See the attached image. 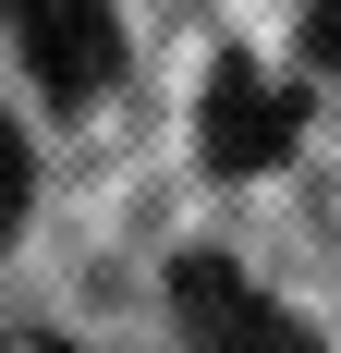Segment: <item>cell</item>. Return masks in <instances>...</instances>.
<instances>
[{
  "mask_svg": "<svg viewBox=\"0 0 341 353\" xmlns=\"http://www.w3.org/2000/svg\"><path fill=\"white\" fill-rule=\"evenodd\" d=\"M0 25H12V49H25V73L49 98H98L110 61H122L110 0H0Z\"/></svg>",
  "mask_w": 341,
  "mask_h": 353,
  "instance_id": "6da1fadb",
  "label": "cell"
},
{
  "mask_svg": "<svg viewBox=\"0 0 341 353\" xmlns=\"http://www.w3.org/2000/svg\"><path fill=\"white\" fill-rule=\"evenodd\" d=\"M170 305H183V341L195 353H305V329L280 317L232 256H183L170 268Z\"/></svg>",
  "mask_w": 341,
  "mask_h": 353,
  "instance_id": "7a4b0ae2",
  "label": "cell"
},
{
  "mask_svg": "<svg viewBox=\"0 0 341 353\" xmlns=\"http://www.w3.org/2000/svg\"><path fill=\"white\" fill-rule=\"evenodd\" d=\"M195 146H207V171H280L293 159V98L256 61H220L195 98Z\"/></svg>",
  "mask_w": 341,
  "mask_h": 353,
  "instance_id": "3957f363",
  "label": "cell"
},
{
  "mask_svg": "<svg viewBox=\"0 0 341 353\" xmlns=\"http://www.w3.org/2000/svg\"><path fill=\"white\" fill-rule=\"evenodd\" d=\"M25 195H37V159H25V134L0 122V244H12V219H25Z\"/></svg>",
  "mask_w": 341,
  "mask_h": 353,
  "instance_id": "277c9868",
  "label": "cell"
},
{
  "mask_svg": "<svg viewBox=\"0 0 341 353\" xmlns=\"http://www.w3.org/2000/svg\"><path fill=\"white\" fill-rule=\"evenodd\" d=\"M305 49H317V73L341 85V0H317V25H305Z\"/></svg>",
  "mask_w": 341,
  "mask_h": 353,
  "instance_id": "5b68a950",
  "label": "cell"
},
{
  "mask_svg": "<svg viewBox=\"0 0 341 353\" xmlns=\"http://www.w3.org/2000/svg\"><path fill=\"white\" fill-rule=\"evenodd\" d=\"M0 353H73V341H49V329H0Z\"/></svg>",
  "mask_w": 341,
  "mask_h": 353,
  "instance_id": "8992f818",
  "label": "cell"
}]
</instances>
